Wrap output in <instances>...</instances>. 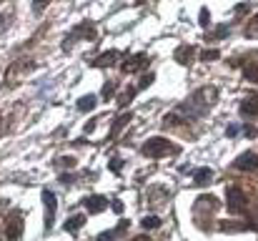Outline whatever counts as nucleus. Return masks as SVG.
<instances>
[{
  "label": "nucleus",
  "instance_id": "7ed1b4c3",
  "mask_svg": "<svg viewBox=\"0 0 258 241\" xmlns=\"http://www.w3.org/2000/svg\"><path fill=\"white\" fill-rule=\"evenodd\" d=\"M78 40H90V43H95L98 40V30H95V25H93V20H83V23H78L68 35H66V43H63V51L68 53Z\"/></svg>",
  "mask_w": 258,
  "mask_h": 241
},
{
  "label": "nucleus",
  "instance_id": "f257e3e1",
  "mask_svg": "<svg viewBox=\"0 0 258 241\" xmlns=\"http://www.w3.org/2000/svg\"><path fill=\"white\" fill-rule=\"evenodd\" d=\"M216 98H218V90L213 85H206V88L196 90L185 103H180L175 108V113L180 116V121H198V118H203L211 111V106L216 103Z\"/></svg>",
  "mask_w": 258,
  "mask_h": 241
},
{
  "label": "nucleus",
  "instance_id": "f3484780",
  "mask_svg": "<svg viewBox=\"0 0 258 241\" xmlns=\"http://www.w3.org/2000/svg\"><path fill=\"white\" fill-rule=\"evenodd\" d=\"M13 20H15V13H13V8H8V10H3L0 13V35L13 25Z\"/></svg>",
  "mask_w": 258,
  "mask_h": 241
},
{
  "label": "nucleus",
  "instance_id": "4468645a",
  "mask_svg": "<svg viewBox=\"0 0 258 241\" xmlns=\"http://www.w3.org/2000/svg\"><path fill=\"white\" fill-rule=\"evenodd\" d=\"M211 181H213V171H211V168H206V166H203V168H198V171L193 173V183H196V186H208Z\"/></svg>",
  "mask_w": 258,
  "mask_h": 241
},
{
  "label": "nucleus",
  "instance_id": "20e7f679",
  "mask_svg": "<svg viewBox=\"0 0 258 241\" xmlns=\"http://www.w3.org/2000/svg\"><path fill=\"white\" fill-rule=\"evenodd\" d=\"M43 206H45V216H43V229L45 234H50L53 229V219H55V211H58V201H55V194L50 188H43Z\"/></svg>",
  "mask_w": 258,
  "mask_h": 241
},
{
  "label": "nucleus",
  "instance_id": "39448f33",
  "mask_svg": "<svg viewBox=\"0 0 258 241\" xmlns=\"http://www.w3.org/2000/svg\"><path fill=\"white\" fill-rule=\"evenodd\" d=\"M226 199H228L231 214H246V211H248V199H246V194H243L241 188L231 186V188L226 191Z\"/></svg>",
  "mask_w": 258,
  "mask_h": 241
},
{
  "label": "nucleus",
  "instance_id": "f8f14e48",
  "mask_svg": "<svg viewBox=\"0 0 258 241\" xmlns=\"http://www.w3.org/2000/svg\"><path fill=\"white\" fill-rule=\"evenodd\" d=\"M131 121H133V113H131V111H128V113H123V116H118V118H115V123H113V128H110L108 141H115V138H118V133H120V131H123V128H125Z\"/></svg>",
  "mask_w": 258,
  "mask_h": 241
},
{
  "label": "nucleus",
  "instance_id": "7c9ffc66",
  "mask_svg": "<svg viewBox=\"0 0 258 241\" xmlns=\"http://www.w3.org/2000/svg\"><path fill=\"white\" fill-rule=\"evenodd\" d=\"M248 10H251V3H241V5H236L233 13H236V15H243V13H248Z\"/></svg>",
  "mask_w": 258,
  "mask_h": 241
},
{
  "label": "nucleus",
  "instance_id": "4be33fe9",
  "mask_svg": "<svg viewBox=\"0 0 258 241\" xmlns=\"http://www.w3.org/2000/svg\"><path fill=\"white\" fill-rule=\"evenodd\" d=\"M115 90H118V83H115V80H105V83H103V90H100V95H103L105 101H110V95H113Z\"/></svg>",
  "mask_w": 258,
  "mask_h": 241
},
{
  "label": "nucleus",
  "instance_id": "aec40b11",
  "mask_svg": "<svg viewBox=\"0 0 258 241\" xmlns=\"http://www.w3.org/2000/svg\"><path fill=\"white\" fill-rule=\"evenodd\" d=\"M141 226H143V229H158V226H161V219H158L156 214H148V216L141 219Z\"/></svg>",
  "mask_w": 258,
  "mask_h": 241
},
{
  "label": "nucleus",
  "instance_id": "dca6fc26",
  "mask_svg": "<svg viewBox=\"0 0 258 241\" xmlns=\"http://www.w3.org/2000/svg\"><path fill=\"white\" fill-rule=\"evenodd\" d=\"M86 226V216L83 214H76V216H71L68 221H66V231L68 234H76V231H81Z\"/></svg>",
  "mask_w": 258,
  "mask_h": 241
},
{
  "label": "nucleus",
  "instance_id": "a211bd4d",
  "mask_svg": "<svg viewBox=\"0 0 258 241\" xmlns=\"http://www.w3.org/2000/svg\"><path fill=\"white\" fill-rule=\"evenodd\" d=\"M136 95H138V88H136V85H131V88H128V90H125V93L118 98V106H120V108H125V106H128Z\"/></svg>",
  "mask_w": 258,
  "mask_h": 241
},
{
  "label": "nucleus",
  "instance_id": "9b49d317",
  "mask_svg": "<svg viewBox=\"0 0 258 241\" xmlns=\"http://www.w3.org/2000/svg\"><path fill=\"white\" fill-rule=\"evenodd\" d=\"M83 206H86L90 214H100V211L108 209V201H105L103 196H86V199H83Z\"/></svg>",
  "mask_w": 258,
  "mask_h": 241
},
{
  "label": "nucleus",
  "instance_id": "c85d7f7f",
  "mask_svg": "<svg viewBox=\"0 0 258 241\" xmlns=\"http://www.w3.org/2000/svg\"><path fill=\"white\" fill-rule=\"evenodd\" d=\"M93 241H115V234H113V229H110V231H100Z\"/></svg>",
  "mask_w": 258,
  "mask_h": 241
},
{
  "label": "nucleus",
  "instance_id": "bb28decb",
  "mask_svg": "<svg viewBox=\"0 0 258 241\" xmlns=\"http://www.w3.org/2000/svg\"><path fill=\"white\" fill-rule=\"evenodd\" d=\"M153 80H156V73H148V76H143V78H141V83H138L136 88H138V90H143V88H148Z\"/></svg>",
  "mask_w": 258,
  "mask_h": 241
},
{
  "label": "nucleus",
  "instance_id": "423d86ee",
  "mask_svg": "<svg viewBox=\"0 0 258 241\" xmlns=\"http://www.w3.org/2000/svg\"><path fill=\"white\" fill-rule=\"evenodd\" d=\"M23 229H25V224H23V214L15 209L13 214H8V219H5V234H8V239H20L23 236Z\"/></svg>",
  "mask_w": 258,
  "mask_h": 241
},
{
  "label": "nucleus",
  "instance_id": "f03ea898",
  "mask_svg": "<svg viewBox=\"0 0 258 241\" xmlns=\"http://www.w3.org/2000/svg\"><path fill=\"white\" fill-rule=\"evenodd\" d=\"M180 149L173 146V141L163 138V136H153L148 138L143 146H141V154L148 156V159H163V156H171V154H178Z\"/></svg>",
  "mask_w": 258,
  "mask_h": 241
},
{
  "label": "nucleus",
  "instance_id": "ddd939ff",
  "mask_svg": "<svg viewBox=\"0 0 258 241\" xmlns=\"http://www.w3.org/2000/svg\"><path fill=\"white\" fill-rule=\"evenodd\" d=\"M241 116H258V95H251V98H243L241 101Z\"/></svg>",
  "mask_w": 258,
  "mask_h": 241
},
{
  "label": "nucleus",
  "instance_id": "412c9836",
  "mask_svg": "<svg viewBox=\"0 0 258 241\" xmlns=\"http://www.w3.org/2000/svg\"><path fill=\"white\" fill-rule=\"evenodd\" d=\"M221 58V51L218 48H206L203 53H201V61H206V63H213V61H218Z\"/></svg>",
  "mask_w": 258,
  "mask_h": 241
},
{
  "label": "nucleus",
  "instance_id": "72a5a7b5",
  "mask_svg": "<svg viewBox=\"0 0 258 241\" xmlns=\"http://www.w3.org/2000/svg\"><path fill=\"white\" fill-rule=\"evenodd\" d=\"M238 131H241L238 126H228V128H226V136H228V138H236V136H238Z\"/></svg>",
  "mask_w": 258,
  "mask_h": 241
},
{
  "label": "nucleus",
  "instance_id": "0eeeda50",
  "mask_svg": "<svg viewBox=\"0 0 258 241\" xmlns=\"http://www.w3.org/2000/svg\"><path fill=\"white\" fill-rule=\"evenodd\" d=\"M148 56L146 53H136V56H131L128 61H123L120 63V71L125 73V76H131V73H138V71H143V68H148Z\"/></svg>",
  "mask_w": 258,
  "mask_h": 241
},
{
  "label": "nucleus",
  "instance_id": "a878e982",
  "mask_svg": "<svg viewBox=\"0 0 258 241\" xmlns=\"http://www.w3.org/2000/svg\"><path fill=\"white\" fill-rule=\"evenodd\" d=\"M246 80H258V66H243Z\"/></svg>",
  "mask_w": 258,
  "mask_h": 241
},
{
  "label": "nucleus",
  "instance_id": "6e6552de",
  "mask_svg": "<svg viewBox=\"0 0 258 241\" xmlns=\"http://www.w3.org/2000/svg\"><path fill=\"white\" fill-rule=\"evenodd\" d=\"M233 168H238V171H258V154L243 151L238 159L233 161Z\"/></svg>",
  "mask_w": 258,
  "mask_h": 241
},
{
  "label": "nucleus",
  "instance_id": "f704fd0d",
  "mask_svg": "<svg viewBox=\"0 0 258 241\" xmlns=\"http://www.w3.org/2000/svg\"><path fill=\"white\" fill-rule=\"evenodd\" d=\"M110 206H113V211H115V214H123V209H125V206L120 204V199H113V204H110Z\"/></svg>",
  "mask_w": 258,
  "mask_h": 241
},
{
  "label": "nucleus",
  "instance_id": "2eb2a0df",
  "mask_svg": "<svg viewBox=\"0 0 258 241\" xmlns=\"http://www.w3.org/2000/svg\"><path fill=\"white\" fill-rule=\"evenodd\" d=\"M95 103H98V95H95V93H88V95H81V98H78L76 106H78L81 113H88V111L95 108Z\"/></svg>",
  "mask_w": 258,
  "mask_h": 241
},
{
  "label": "nucleus",
  "instance_id": "6ab92c4d",
  "mask_svg": "<svg viewBox=\"0 0 258 241\" xmlns=\"http://www.w3.org/2000/svg\"><path fill=\"white\" fill-rule=\"evenodd\" d=\"M231 33V25H218L211 35H206V40H221V38H226Z\"/></svg>",
  "mask_w": 258,
  "mask_h": 241
},
{
  "label": "nucleus",
  "instance_id": "393cba45",
  "mask_svg": "<svg viewBox=\"0 0 258 241\" xmlns=\"http://www.w3.org/2000/svg\"><path fill=\"white\" fill-rule=\"evenodd\" d=\"M198 23H201L203 28L211 25V13H208V8H201V13H198Z\"/></svg>",
  "mask_w": 258,
  "mask_h": 241
},
{
  "label": "nucleus",
  "instance_id": "9d476101",
  "mask_svg": "<svg viewBox=\"0 0 258 241\" xmlns=\"http://www.w3.org/2000/svg\"><path fill=\"white\" fill-rule=\"evenodd\" d=\"M193 56H196V51H193V45H178L175 48V53H173V61H178L180 66H188L190 61H193Z\"/></svg>",
  "mask_w": 258,
  "mask_h": 241
},
{
  "label": "nucleus",
  "instance_id": "c756f323",
  "mask_svg": "<svg viewBox=\"0 0 258 241\" xmlns=\"http://www.w3.org/2000/svg\"><path fill=\"white\" fill-rule=\"evenodd\" d=\"M48 3L50 0H33V13H43L48 8Z\"/></svg>",
  "mask_w": 258,
  "mask_h": 241
},
{
  "label": "nucleus",
  "instance_id": "2f4dec72",
  "mask_svg": "<svg viewBox=\"0 0 258 241\" xmlns=\"http://www.w3.org/2000/svg\"><path fill=\"white\" fill-rule=\"evenodd\" d=\"M243 133H246V138H256L258 128H256V126H246V128H243Z\"/></svg>",
  "mask_w": 258,
  "mask_h": 241
},
{
  "label": "nucleus",
  "instance_id": "473e14b6",
  "mask_svg": "<svg viewBox=\"0 0 258 241\" xmlns=\"http://www.w3.org/2000/svg\"><path fill=\"white\" fill-rule=\"evenodd\" d=\"M76 181V176L73 173H60V183H66V186H71Z\"/></svg>",
  "mask_w": 258,
  "mask_h": 241
},
{
  "label": "nucleus",
  "instance_id": "c9c22d12",
  "mask_svg": "<svg viewBox=\"0 0 258 241\" xmlns=\"http://www.w3.org/2000/svg\"><path fill=\"white\" fill-rule=\"evenodd\" d=\"M131 241H151V239H148V236H133Z\"/></svg>",
  "mask_w": 258,
  "mask_h": 241
},
{
  "label": "nucleus",
  "instance_id": "5701e85b",
  "mask_svg": "<svg viewBox=\"0 0 258 241\" xmlns=\"http://www.w3.org/2000/svg\"><path fill=\"white\" fill-rule=\"evenodd\" d=\"M55 168H76V159L73 156H60V159L53 161Z\"/></svg>",
  "mask_w": 258,
  "mask_h": 241
},
{
  "label": "nucleus",
  "instance_id": "b1692460",
  "mask_svg": "<svg viewBox=\"0 0 258 241\" xmlns=\"http://www.w3.org/2000/svg\"><path fill=\"white\" fill-rule=\"evenodd\" d=\"M243 35H246V38H253V35H258V15H256V18H251V23L243 28Z\"/></svg>",
  "mask_w": 258,
  "mask_h": 241
},
{
  "label": "nucleus",
  "instance_id": "1a4fd4ad",
  "mask_svg": "<svg viewBox=\"0 0 258 241\" xmlns=\"http://www.w3.org/2000/svg\"><path fill=\"white\" fill-rule=\"evenodd\" d=\"M118 58H120V53H118V51H105V53H100L98 58H90V61H88V66H90V68H110Z\"/></svg>",
  "mask_w": 258,
  "mask_h": 241
},
{
  "label": "nucleus",
  "instance_id": "cd10ccee",
  "mask_svg": "<svg viewBox=\"0 0 258 241\" xmlns=\"http://www.w3.org/2000/svg\"><path fill=\"white\" fill-rule=\"evenodd\" d=\"M108 168H110L113 173H120V171H123V161H120V159H110Z\"/></svg>",
  "mask_w": 258,
  "mask_h": 241
}]
</instances>
